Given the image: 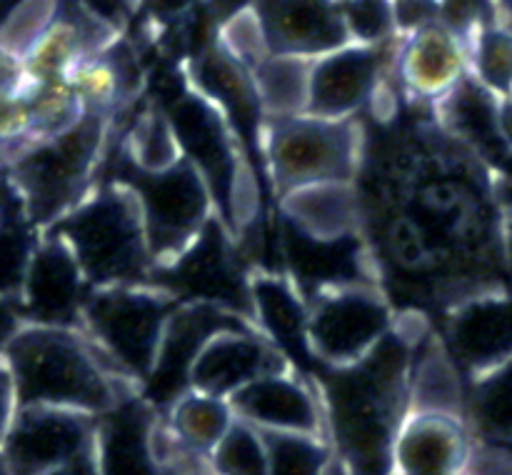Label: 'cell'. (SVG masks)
Instances as JSON below:
<instances>
[{
	"mask_svg": "<svg viewBox=\"0 0 512 475\" xmlns=\"http://www.w3.org/2000/svg\"><path fill=\"white\" fill-rule=\"evenodd\" d=\"M410 368L403 340L385 335L365 358L325 375V423L343 475H395V440L410 415Z\"/></svg>",
	"mask_w": 512,
	"mask_h": 475,
	"instance_id": "6da1fadb",
	"label": "cell"
},
{
	"mask_svg": "<svg viewBox=\"0 0 512 475\" xmlns=\"http://www.w3.org/2000/svg\"><path fill=\"white\" fill-rule=\"evenodd\" d=\"M3 355L18 405H58L105 415L120 403L113 370L73 328L25 323Z\"/></svg>",
	"mask_w": 512,
	"mask_h": 475,
	"instance_id": "7a4b0ae2",
	"label": "cell"
},
{
	"mask_svg": "<svg viewBox=\"0 0 512 475\" xmlns=\"http://www.w3.org/2000/svg\"><path fill=\"white\" fill-rule=\"evenodd\" d=\"M48 230L70 245L88 283L115 288L143 278L150 245L135 193L98 190Z\"/></svg>",
	"mask_w": 512,
	"mask_h": 475,
	"instance_id": "3957f363",
	"label": "cell"
},
{
	"mask_svg": "<svg viewBox=\"0 0 512 475\" xmlns=\"http://www.w3.org/2000/svg\"><path fill=\"white\" fill-rule=\"evenodd\" d=\"M100 140L103 120L98 115H85L60 133L28 140L13 155L8 180L30 223L50 228L83 200Z\"/></svg>",
	"mask_w": 512,
	"mask_h": 475,
	"instance_id": "277c9868",
	"label": "cell"
},
{
	"mask_svg": "<svg viewBox=\"0 0 512 475\" xmlns=\"http://www.w3.org/2000/svg\"><path fill=\"white\" fill-rule=\"evenodd\" d=\"M168 318V300L130 285L100 288L83 308V323L95 348L118 373L138 380H145L153 370Z\"/></svg>",
	"mask_w": 512,
	"mask_h": 475,
	"instance_id": "5b68a950",
	"label": "cell"
},
{
	"mask_svg": "<svg viewBox=\"0 0 512 475\" xmlns=\"http://www.w3.org/2000/svg\"><path fill=\"white\" fill-rule=\"evenodd\" d=\"M268 158L275 183L285 190L315 183H348L358 158V140L345 120L293 115L275 118Z\"/></svg>",
	"mask_w": 512,
	"mask_h": 475,
	"instance_id": "8992f818",
	"label": "cell"
},
{
	"mask_svg": "<svg viewBox=\"0 0 512 475\" xmlns=\"http://www.w3.org/2000/svg\"><path fill=\"white\" fill-rule=\"evenodd\" d=\"M130 180L143 210L150 253H183L208 225L213 193L200 170L190 160H178L158 173L135 168Z\"/></svg>",
	"mask_w": 512,
	"mask_h": 475,
	"instance_id": "52a82bcc",
	"label": "cell"
},
{
	"mask_svg": "<svg viewBox=\"0 0 512 475\" xmlns=\"http://www.w3.org/2000/svg\"><path fill=\"white\" fill-rule=\"evenodd\" d=\"M98 418L58 405H18L0 443L5 475H45L93 450Z\"/></svg>",
	"mask_w": 512,
	"mask_h": 475,
	"instance_id": "ba28073f",
	"label": "cell"
},
{
	"mask_svg": "<svg viewBox=\"0 0 512 475\" xmlns=\"http://www.w3.org/2000/svg\"><path fill=\"white\" fill-rule=\"evenodd\" d=\"M390 313L365 288L340 285L318 300L308 318V345L328 365H350L365 358L388 335Z\"/></svg>",
	"mask_w": 512,
	"mask_h": 475,
	"instance_id": "9c48e42d",
	"label": "cell"
},
{
	"mask_svg": "<svg viewBox=\"0 0 512 475\" xmlns=\"http://www.w3.org/2000/svg\"><path fill=\"white\" fill-rule=\"evenodd\" d=\"M230 328H243L223 305L208 300H190L173 310L160 338L158 355L150 375L145 378L148 398L158 408H170L180 395L190 390V373L200 350L213 335Z\"/></svg>",
	"mask_w": 512,
	"mask_h": 475,
	"instance_id": "30bf717a",
	"label": "cell"
},
{
	"mask_svg": "<svg viewBox=\"0 0 512 475\" xmlns=\"http://www.w3.org/2000/svg\"><path fill=\"white\" fill-rule=\"evenodd\" d=\"M88 283L78 258L60 235L45 233L38 240L20 288L18 305L25 323L63 325L70 328L78 318H83Z\"/></svg>",
	"mask_w": 512,
	"mask_h": 475,
	"instance_id": "8fae6325",
	"label": "cell"
},
{
	"mask_svg": "<svg viewBox=\"0 0 512 475\" xmlns=\"http://www.w3.org/2000/svg\"><path fill=\"white\" fill-rule=\"evenodd\" d=\"M250 8L270 53L315 60L353 43L340 0H255Z\"/></svg>",
	"mask_w": 512,
	"mask_h": 475,
	"instance_id": "7c38bea8",
	"label": "cell"
},
{
	"mask_svg": "<svg viewBox=\"0 0 512 475\" xmlns=\"http://www.w3.org/2000/svg\"><path fill=\"white\" fill-rule=\"evenodd\" d=\"M168 120L178 135L180 150H185L190 163L200 170L210 193L223 203L225 215H228L240 180L233 143L228 140V130L218 110L208 103V98L180 95Z\"/></svg>",
	"mask_w": 512,
	"mask_h": 475,
	"instance_id": "4fadbf2b",
	"label": "cell"
},
{
	"mask_svg": "<svg viewBox=\"0 0 512 475\" xmlns=\"http://www.w3.org/2000/svg\"><path fill=\"white\" fill-rule=\"evenodd\" d=\"M235 415L265 433H298L325 438V408L315 390L285 370L260 375L230 398Z\"/></svg>",
	"mask_w": 512,
	"mask_h": 475,
	"instance_id": "5bb4252c",
	"label": "cell"
},
{
	"mask_svg": "<svg viewBox=\"0 0 512 475\" xmlns=\"http://www.w3.org/2000/svg\"><path fill=\"white\" fill-rule=\"evenodd\" d=\"M380 45L348 43L315 58L310 73L308 115L348 120L365 100L373 98L383 68Z\"/></svg>",
	"mask_w": 512,
	"mask_h": 475,
	"instance_id": "9a60e30c",
	"label": "cell"
},
{
	"mask_svg": "<svg viewBox=\"0 0 512 475\" xmlns=\"http://www.w3.org/2000/svg\"><path fill=\"white\" fill-rule=\"evenodd\" d=\"M470 443L458 415L410 413L395 440V475H463Z\"/></svg>",
	"mask_w": 512,
	"mask_h": 475,
	"instance_id": "2e32d148",
	"label": "cell"
},
{
	"mask_svg": "<svg viewBox=\"0 0 512 475\" xmlns=\"http://www.w3.org/2000/svg\"><path fill=\"white\" fill-rule=\"evenodd\" d=\"M283 368V358L270 345L250 335L245 328H230L213 335L200 350L190 373V388L230 400L260 375Z\"/></svg>",
	"mask_w": 512,
	"mask_h": 475,
	"instance_id": "e0dca14e",
	"label": "cell"
},
{
	"mask_svg": "<svg viewBox=\"0 0 512 475\" xmlns=\"http://www.w3.org/2000/svg\"><path fill=\"white\" fill-rule=\"evenodd\" d=\"M153 403L145 398L120 400L98 418L95 458L100 475H168L155 455Z\"/></svg>",
	"mask_w": 512,
	"mask_h": 475,
	"instance_id": "ac0fdd59",
	"label": "cell"
},
{
	"mask_svg": "<svg viewBox=\"0 0 512 475\" xmlns=\"http://www.w3.org/2000/svg\"><path fill=\"white\" fill-rule=\"evenodd\" d=\"M400 75L420 95L450 93L470 68L468 43L443 23L405 35L400 48Z\"/></svg>",
	"mask_w": 512,
	"mask_h": 475,
	"instance_id": "d6986e66",
	"label": "cell"
},
{
	"mask_svg": "<svg viewBox=\"0 0 512 475\" xmlns=\"http://www.w3.org/2000/svg\"><path fill=\"white\" fill-rule=\"evenodd\" d=\"M455 360L473 375L512 355V300L483 295L470 300L453 325Z\"/></svg>",
	"mask_w": 512,
	"mask_h": 475,
	"instance_id": "ffe728a7",
	"label": "cell"
},
{
	"mask_svg": "<svg viewBox=\"0 0 512 475\" xmlns=\"http://www.w3.org/2000/svg\"><path fill=\"white\" fill-rule=\"evenodd\" d=\"M183 260L175 265L178 285L195 295V300L208 303H240V278L235 260L230 258L228 245L223 235L215 230L213 223L200 230L198 238L183 250Z\"/></svg>",
	"mask_w": 512,
	"mask_h": 475,
	"instance_id": "44dd1931",
	"label": "cell"
},
{
	"mask_svg": "<svg viewBox=\"0 0 512 475\" xmlns=\"http://www.w3.org/2000/svg\"><path fill=\"white\" fill-rule=\"evenodd\" d=\"M468 383L460 363L440 345H428L410 368V413H443L465 420Z\"/></svg>",
	"mask_w": 512,
	"mask_h": 475,
	"instance_id": "7402d4cb",
	"label": "cell"
},
{
	"mask_svg": "<svg viewBox=\"0 0 512 475\" xmlns=\"http://www.w3.org/2000/svg\"><path fill=\"white\" fill-rule=\"evenodd\" d=\"M288 223L315 238H343L358 218V203L345 183L303 185L288 193Z\"/></svg>",
	"mask_w": 512,
	"mask_h": 475,
	"instance_id": "603a6c76",
	"label": "cell"
},
{
	"mask_svg": "<svg viewBox=\"0 0 512 475\" xmlns=\"http://www.w3.org/2000/svg\"><path fill=\"white\" fill-rule=\"evenodd\" d=\"M465 423L473 438L512 445V355L468 383Z\"/></svg>",
	"mask_w": 512,
	"mask_h": 475,
	"instance_id": "cb8c5ba5",
	"label": "cell"
},
{
	"mask_svg": "<svg viewBox=\"0 0 512 475\" xmlns=\"http://www.w3.org/2000/svg\"><path fill=\"white\" fill-rule=\"evenodd\" d=\"M313 60L300 55L270 53L253 68L260 105L273 118H293L308 113Z\"/></svg>",
	"mask_w": 512,
	"mask_h": 475,
	"instance_id": "d4e9b609",
	"label": "cell"
},
{
	"mask_svg": "<svg viewBox=\"0 0 512 475\" xmlns=\"http://www.w3.org/2000/svg\"><path fill=\"white\" fill-rule=\"evenodd\" d=\"M168 410V425L178 435V440L208 455L238 418L228 398L200 393L193 388L180 395Z\"/></svg>",
	"mask_w": 512,
	"mask_h": 475,
	"instance_id": "484cf974",
	"label": "cell"
},
{
	"mask_svg": "<svg viewBox=\"0 0 512 475\" xmlns=\"http://www.w3.org/2000/svg\"><path fill=\"white\" fill-rule=\"evenodd\" d=\"M255 315L278 343L288 348H310L308 318L303 303L290 285L278 278H260L253 285Z\"/></svg>",
	"mask_w": 512,
	"mask_h": 475,
	"instance_id": "4316f807",
	"label": "cell"
},
{
	"mask_svg": "<svg viewBox=\"0 0 512 475\" xmlns=\"http://www.w3.org/2000/svg\"><path fill=\"white\" fill-rule=\"evenodd\" d=\"M215 475H268L270 450L265 433L243 418H235L228 433L210 453Z\"/></svg>",
	"mask_w": 512,
	"mask_h": 475,
	"instance_id": "83f0119b",
	"label": "cell"
},
{
	"mask_svg": "<svg viewBox=\"0 0 512 475\" xmlns=\"http://www.w3.org/2000/svg\"><path fill=\"white\" fill-rule=\"evenodd\" d=\"M470 75L498 98L512 93V28L495 23L468 43Z\"/></svg>",
	"mask_w": 512,
	"mask_h": 475,
	"instance_id": "f1b7e54d",
	"label": "cell"
},
{
	"mask_svg": "<svg viewBox=\"0 0 512 475\" xmlns=\"http://www.w3.org/2000/svg\"><path fill=\"white\" fill-rule=\"evenodd\" d=\"M265 440L270 450L268 475H330V448L325 438L265 433Z\"/></svg>",
	"mask_w": 512,
	"mask_h": 475,
	"instance_id": "f546056e",
	"label": "cell"
},
{
	"mask_svg": "<svg viewBox=\"0 0 512 475\" xmlns=\"http://www.w3.org/2000/svg\"><path fill=\"white\" fill-rule=\"evenodd\" d=\"M133 158L140 170L158 173L180 160V143L168 118L150 113L135 125L133 133Z\"/></svg>",
	"mask_w": 512,
	"mask_h": 475,
	"instance_id": "4dcf8cb0",
	"label": "cell"
},
{
	"mask_svg": "<svg viewBox=\"0 0 512 475\" xmlns=\"http://www.w3.org/2000/svg\"><path fill=\"white\" fill-rule=\"evenodd\" d=\"M440 23L470 43L480 30L503 23L498 0H440Z\"/></svg>",
	"mask_w": 512,
	"mask_h": 475,
	"instance_id": "1f68e13d",
	"label": "cell"
},
{
	"mask_svg": "<svg viewBox=\"0 0 512 475\" xmlns=\"http://www.w3.org/2000/svg\"><path fill=\"white\" fill-rule=\"evenodd\" d=\"M463 475H512V445L473 438Z\"/></svg>",
	"mask_w": 512,
	"mask_h": 475,
	"instance_id": "d6a6232c",
	"label": "cell"
},
{
	"mask_svg": "<svg viewBox=\"0 0 512 475\" xmlns=\"http://www.w3.org/2000/svg\"><path fill=\"white\" fill-rule=\"evenodd\" d=\"M395 33L413 35L428 25L440 23V0H390Z\"/></svg>",
	"mask_w": 512,
	"mask_h": 475,
	"instance_id": "836d02e7",
	"label": "cell"
},
{
	"mask_svg": "<svg viewBox=\"0 0 512 475\" xmlns=\"http://www.w3.org/2000/svg\"><path fill=\"white\" fill-rule=\"evenodd\" d=\"M93 18L115 30L130 18L135 8H140V0H78Z\"/></svg>",
	"mask_w": 512,
	"mask_h": 475,
	"instance_id": "e575fe53",
	"label": "cell"
},
{
	"mask_svg": "<svg viewBox=\"0 0 512 475\" xmlns=\"http://www.w3.org/2000/svg\"><path fill=\"white\" fill-rule=\"evenodd\" d=\"M15 410H18V395H15L13 373H10L5 355H0V443H3L10 423H13Z\"/></svg>",
	"mask_w": 512,
	"mask_h": 475,
	"instance_id": "d590c367",
	"label": "cell"
},
{
	"mask_svg": "<svg viewBox=\"0 0 512 475\" xmlns=\"http://www.w3.org/2000/svg\"><path fill=\"white\" fill-rule=\"evenodd\" d=\"M25 325L23 313H20L18 300H13L10 295L0 293V355L5 353V348L10 345V340L18 335V330Z\"/></svg>",
	"mask_w": 512,
	"mask_h": 475,
	"instance_id": "8d00e7d4",
	"label": "cell"
},
{
	"mask_svg": "<svg viewBox=\"0 0 512 475\" xmlns=\"http://www.w3.org/2000/svg\"><path fill=\"white\" fill-rule=\"evenodd\" d=\"M195 5H198V0H140V8L153 20H160V23L183 20Z\"/></svg>",
	"mask_w": 512,
	"mask_h": 475,
	"instance_id": "74e56055",
	"label": "cell"
},
{
	"mask_svg": "<svg viewBox=\"0 0 512 475\" xmlns=\"http://www.w3.org/2000/svg\"><path fill=\"white\" fill-rule=\"evenodd\" d=\"M45 475H100L98 458H95V448L88 450V453L78 455V458L68 460V463L58 465V468H53L50 473H45Z\"/></svg>",
	"mask_w": 512,
	"mask_h": 475,
	"instance_id": "f35d334b",
	"label": "cell"
},
{
	"mask_svg": "<svg viewBox=\"0 0 512 475\" xmlns=\"http://www.w3.org/2000/svg\"><path fill=\"white\" fill-rule=\"evenodd\" d=\"M498 125L505 148H508V153H512V93L498 98Z\"/></svg>",
	"mask_w": 512,
	"mask_h": 475,
	"instance_id": "ab89813d",
	"label": "cell"
},
{
	"mask_svg": "<svg viewBox=\"0 0 512 475\" xmlns=\"http://www.w3.org/2000/svg\"><path fill=\"white\" fill-rule=\"evenodd\" d=\"M500 15H503V23L512 28V0H498Z\"/></svg>",
	"mask_w": 512,
	"mask_h": 475,
	"instance_id": "60d3db41",
	"label": "cell"
}]
</instances>
